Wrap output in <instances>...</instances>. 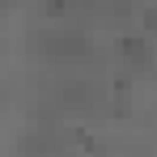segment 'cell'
<instances>
[{
    "instance_id": "obj_1",
    "label": "cell",
    "mask_w": 157,
    "mask_h": 157,
    "mask_svg": "<svg viewBox=\"0 0 157 157\" xmlns=\"http://www.w3.org/2000/svg\"><path fill=\"white\" fill-rule=\"evenodd\" d=\"M59 136L55 132H30L26 140H21V153L26 157H59Z\"/></svg>"
},
{
    "instance_id": "obj_2",
    "label": "cell",
    "mask_w": 157,
    "mask_h": 157,
    "mask_svg": "<svg viewBox=\"0 0 157 157\" xmlns=\"http://www.w3.org/2000/svg\"><path fill=\"white\" fill-rule=\"evenodd\" d=\"M59 94H64V106H72V110L81 106V110H85V106L94 102V94H98V89H94L89 81H68V85H64Z\"/></svg>"
},
{
    "instance_id": "obj_3",
    "label": "cell",
    "mask_w": 157,
    "mask_h": 157,
    "mask_svg": "<svg viewBox=\"0 0 157 157\" xmlns=\"http://www.w3.org/2000/svg\"><path fill=\"white\" fill-rule=\"evenodd\" d=\"M119 51H123V59H128L132 68H144V64H149V43H144V38H123Z\"/></svg>"
},
{
    "instance_id": "obj_4",
    "label": "cell",
    "mask_w": 157,
    "mask_h": 157,
    "mask_svg": "<svg viewBox=\"0 0 157 157\" xmlns=\"http://www.w3.org/2000/svg\"><path fill=\"white\" fill-rule=\"evenodd\" d=\"M43 51L47 55H81L85 51V38H47Z\"/></svg>"
},
{
    "instance_id": "obj_5",
    "label": "cell",
    "mask_w": 157,
    "mask_h": 157,
    "mask_svg": "<svg viewBox=\"0 0 157 157\" xmlns=\"http://www.w3.org/2000/svg\"><path fill=\"white\" fill-rule=\"evenodd\" d=\"M149 30H157V13H149Z\"/></svg>"
}]
</instances>
